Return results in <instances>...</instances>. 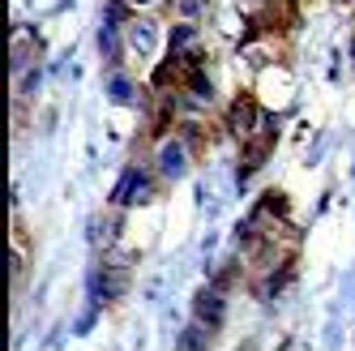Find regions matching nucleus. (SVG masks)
<instances>
[{"instance_id": "obj_2", "label": "nucleus", "mask_w": 355, "mask_h": 351, "mask_svg": "<svg viewBox=\"0 0 355 351\" xmlns=\"http://www.w3.org/2000/svg\"><path fill=\"white\" fill-rule=\"evenodd\" d=\"M257 90H261V103L266 108H283L287 99H291V78H287V73H278V69H270V73H261Z\"/></svg>"}, {"instance_id": "obj_5", "label": "nucleus", "mask_w": 355, "mask_h": 351, "mask_svg": "<svg viewBox=\"0 0 355 351\" xmlns=\"http://www.w3.org/2000/svg\"><path fill=\"white\" fill-rule=\"evenodd\" d=\"M175 13H180L184 22H193V17L201 13V0H175Z\"/></svg>"}, {"instance_id": "obj_1", "label": "nucleus", "mask_w": 355, "mask_h": 351, "mask_svg": "<svg viewBox=\"0 0 355 351\" xmlns=\"http://www.w3.org/2000/svg\"><path fill=\"white\" fill-rule=\"evenodd\" d=\"M129 52L137 60H155L163 52V26H159V22H150V17L133 22V26H129Z\"/></svg>"}, {"instance_id": "obj_6", "label": "nucleus", "mask_w": 355, "mask_h": 351, "mask_svg": "<svg viewBox=\"0 0 355 351\" xmlns=\"http://www.w3.org/2000/svg\"><path fill=\"white\" fill-rule=\"evenodd\" d=\"M309 133H313V124H309V120H295V129H291V146H304V142H309Z\"/></svg>"}, {"instance_id": "obj_4", "label": "nucleus", "mask_w": 355, "mask_h": 351, "mask_svg": "<svg viewBox=\"0 0 355 351\" xmlns=\"http://www.w3.org/2000/svg\"><path fill=\"white\" fill-rule=\"evenodd\" d=\"M107 94L116 99V103H129V82H124V78H112V82H107Z\"/></svg>"}, {"instance_id": "obj_3", "label": "nucleus", "mask_w": 355, "mask_h": 351, "mask_svg": "<svg viewBox=\"0 0 355 351\" xmlns=\"http://www.w3.org/2000/svg\"><path fill=\"white\" fill-rule=\"evenodd\" d=\"M159 167L171 176V180H175V176H184V167H189V159H184V146L180 142H163V150H159Z\"/></svg>"}, {"instance_id": "obj_7", "label": "nucleus", "mask_w": 355, "mask_h": 351, "mask_svg": "<svg viewBox=\"0 0 355 351\" xmlns=\"http://www.w3.org/2000/svg\"><path fill=\"white\" fill-rule=\"evenodd\" d=\"M129 5H133V9H141V13H146V9H155V5H159V0H129Z\"/></svg>"}]
</instances>
